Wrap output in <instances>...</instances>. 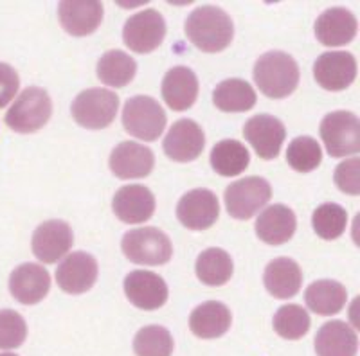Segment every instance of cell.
Here are the masks:
<instances>
[{"instance_id":"19","label":"cell","mask_w":360,"mask_h":356,"mask_svg":"<svg viewBox=\"0 0 360 356\" xmlns=\"http://www.w3.org/2000/svg\"><path fill=\"white\" fill-rule=\"evenodd\" d=\"M103 9L98 0H65L58 6V18L67 33L72 37H89L101 25Z\"/></svg>"},{"instance_id":"27","label":"cell","mask_w":360,"mask_h":356,"mask_svg":"<svg viewBox=\"0 0 360 356\" xmlns=\"http://www.w3.org/2000/svg\"><path fill=\"white\" fill-rule=\"evenodd\" d=\"M304 301H307L308 310L314 311L315 315H337L348 303V291L337 281L321 279L307 288Z\"/></svg>"},{"instance_id":"7","label":"cell","mask_w":360,"mask_h":356,"mask_svg":"<svg viewBox=\"0 0 360 356\" xmlns=\"http://www.w3.org/2000/svg\"><path fill=\"white\" fill-rule=\"evenodd\" d=\"M326 152L330 157H348L360 152V123L353 112L337 110L321 121L319 128Z\"/></svg>"},{"instance_id":"23","label":"cell","mask_w":360,"mask_h":356,"mask_svg":"<svg viewBox=\"0 0 360 356\" xmlns=\"http://www.w3.org/2000/svg\"><path fill=\"white\" fill-rule=\"evenodd\" d=\"M297 220L288 205H269L256 220V234L263 243L272 246L290 242L295 234Z\"/></svg>"},{"instance_id":"16","label":"cell","mask_w":360,"mask_h":356,"mask_svg":"<svg viewBox=\"0 0 360 356\" xmlns=\"http://www.w3.org/2000/svg\"><path fill=\"white\" fill-rule=\"evenodd\" d=\"M98 281V261L86 252H72L56 270V283L65 294L79 295L89 291Z\"/></svg>"},{"instance_id":"10","label":"cell","mask_w":360,"mask_h":356,"mask_svg":"<svg viewBox=\"0 0 360 356\" xmlns=\"http://www.w3.org/2000/svg\"><path fill=\"white\" fill-rule=\"evenodd\" d=\"M243 137L259 159L272 160L281 152L283 143L287 139V130L274 115L259 114L247 121L243 126Z\"/></svg>"},{"instance_id":"30","label":"cell","mask_w":360,"mask_h":356,"mask_svg":"<svg viewBox=\"0 0 360 356\" xmlns=\"http://www.w3.org/2000/svg\"><path fill=\"white\" fill-rule=\"evenodd\" d=\"M211 168L220 176H238L249 168V150L240 140L225 139L211 150Z\"/></svg>"},{"instance_id":"22","label":"cell","mask_w":360,"mask_h":356,"mask_svg":"<svg viewBox=\"0 0 360 356\" xmlns=\"http://www.w3.org/2000/svg\"><path fill=\"white\" fill-rule=\"evenodd\" d=\"M160 92L173 112L189 110L198 98V79L188 67H173L164 76Z\"/></svg>"},{"instance_id":"11","label":"cell","mask_w":360,"mask_h":356,"mask_svg":"<svg viewBox=\"0 0 360 356\" xmlns=\"http://www.w3.org/2000/svg\"><path fill=\"white\" fill-rule=\"evenodd\" d=\"M218 216L220 204L217 195L209 189H193L186 192L176 205V218L189 230L211 229Z\"/></svg>"},{"instance_id":"17","label":"cell","mask_w":360,"mask_h":356,"mask_svg":"<svg viewBox=\"0 0 360 356\" xmlns=\"http://www.w3.org/2000/svg\"><path fill=\"white\" fill-rule=\"evenodd\" d=\"M108 164L117 178L131 180V178H144L150 175L155 166V157L152 150L144 144L124 140L112 150Z\"/></svg>"},{"instance_id":"9","label":"cell","mask_w":360,"mask_h":356,"mask_svg":"<svg viewBox=\"0 0 360 356\" xmlns=\"http://www.w3.org/2000/svg\"><path fill=\"white\" fill-rule=\"evenodd\" d=\"M166 37V22L155 9H144L127 20L123 27V40L130 51L148 54L159 49Z\"/></svg>"},{"instance_id":"12","label":"cell","mask_w":360,"mask_h":356,"mask_svg":"<svg viewBox=\"0 0 360 356\" xmlns=\"http://www.w3.org/2000/svg\"><path fill=\"white\" fill-rule=\"evenodd\" d=\"M314 78L324 91H346L356 78V60L346 51H330L314 63Z\"/></svg>"},{"instance_id":"21","label":"cell","mask_w":360,"mask_h":356,"mask_svg":"<svg viewBox=\"0 0 360 356\" xmlns=\"http://www.w3.org/2000/svg\"><path fill=\"white\" fill-rule=\"evenodd\" d=\"M356 18L346 8H330L315 22V37L326 47L346 46L356 37Z\"/></svg>"},{"instance_id":"37","label":"cell","mask_w":360,"mask_h":356,"mask_svg":"<svg viewBox=\"0 0 360 356\" xmlns=\"http://www.w3.org/2000/svg\"><path fill=\"white\" fill-rule=\"evenodd\" d=\"M333 180L335 185L346 195L356 197L360 195V159L353 157V159L344 160L337 166L335 173H333Z\"/></svg>"},{"instance_id":"1","label":"cell","mask_w":360,"mask_h":356,"mask_svg":"<svg viewBox=\"0 0 360 356\" xmlns=\"http://www.w3.org/2000/svg\"><path fill=\"white\" fill-rule=\"evenodd\" d=\"M188 40L202 53H221L231 46L234 24L231 17L217 6H200L184 24Z\"/></svg>"},{"instance_id":"38","label":"cell","mask_w":360,"mask_h":356,"mask_svg":"<svg viewBox=\"0 0 360 356\" xmlns=\"http://www.w3.org/2000/svg\"><path fill=\"white\" fill-rule=\"evenodd\" d=\"M18 88H20V78L17 70L8 63L0 62V108L8 107L17 95Z\"/></svg>"},{"instance_id":"5","label":"cell","mask_w":360,"mask_h":356,"mask_svg":"<svg viewBox=\"0 0 360 356\" xmlns=\"http://www.w3.org/2000/svg\"><path fill=\"white\" fill-rule=\"evenodd\" d=\"M166 112L150 95H135L124 103L123 126L135 139L153 143L166 128Z\"/></svg>"},{"instance_id":"39","label":"cell","mask_w":360,"mask_h":356,"mask_svg":"<svg viewBox=\"0 0 360 356\" xmlns=\"http://www.w3.org/2000/svg\"><path fill=\"white\" fill-rule=\"evenodd\" d=\"M0 356H18V355H15V352H0Z\"/></svg>"},{"instance_id":"34","label":"cell","mask_w":360,"mask_h":356,"mask_svg":"<svg viewBox=\"0 0 360 356\" xmlns=\"http://www.w3.org/2000/svg\"><path fill=\"white\" fill-rule=\"evenodd\" d=\"M287 162L294 171L310 173L323 162V150L314 137H295L288 144Z\"/></svg>"},{"instance_id":"31","label":"cell","mask_w":360,"mask_h":356,"mask_svg":"<svg viewBox=\"0 0 360 356\" xmlns=\"http://www.w3.org/2000/svg\"><path fill=\"white\" fill-rule=\"evenodd\" d=\"M197 277L205 286H224L234 274L231 256L221 249H207L197 258Z\"/></svg>"},{"instance_id":"15","label":"cell","mask_w":360,"mask_h":356,"mask_svg":"<svg viewBox=\"0 0 360 356\" xmlns=\"http://www.w3.org/2000/svg\"><path fill=\"white\" fill-rule=\"evenodd\" d=\"M124 295L135 308L153 311L168 301V284L153 272L134 270L124 277Z\"/></svg>"},{"instance_id":"25","label":"cell","mask_w":360,"mask_h":356,"mask_svg":"<svg viewBox=\"0 0 360 356\" xmlns=\"http://www.w3.org/2000/svg\"><path fill=\"white\" fill-rule=\"evenodd\" d=\"M233 315L224 303L207 301L191 311L189 315V329L198 338H218L229 331Z\"/></svg>"},{"instance_id":"29","label":"cell","mask_w":360,"mask_h":356,"mask_svg":"<svg viewBox=\"0 0 360 356\" xmlns=\"http://www.w3.org/2000/svg\"><path fill=\"white\" fill-rule=\"evenodd\" d=\"M137 72V63L124 51H107L98 62V79L114 88L130 85Z\"/></svg>"},{"instance_id":"36","label":"cell","mask_w":360,"mask_h":356,"mask_svg":"<svg viewBox=\"0 0 360 356\" xmlns=\"http://www.w3.org/2000/svg\"><path fill=\"white\" fill-rule=\"evenodd\" d=\"M27 338V324L15 310H0V349H17Z\"/></svg>"},{"instance_id":"2","label":"cell","mask_w":360,"mask_h":356,"mask_svg":"<svg viewBox=\"0 0 360 356\" xmlns=\"http://www.w3.org/2000/svg\"><path fill=\"white\" fill-rule=\"evenodd\" d=\"M299 67L290 54L270 51L254 65V81L270 99L288 98L299 85Z\"/></svg>"},{"instance_id":"32","label":"cell","mask_w":360,"mask_h":356,"mask_svg":"<svg viewBox=\"0 0 360 356\" xmlns=\"http://www.w3.org/2000/svg\"><path fill=\"white\" fill-rule=\"evenodd\" d=\"M311 225L315 234L323 239H337L348 227V213L337 204H323L311 214Z\"/></svg>"},{"instance_id":"35","label":"cell","mask_w":360,"mask_h":356,"mask_svg":"<svg viewBox=\"0 0 360 356\" xmlns=\"http://www.w3.org/2000/svg\"><path fill=\"white\" fill-rule=\"evenodd\" d=\"M173 336L162 326H146L134 338L135 356H172Z\"/></svg>"},{"instance_id":"26","label":"cell","mask_w":360,"mask_h":356,"mask_svg":"<svg viewBox=\"0 0 360 356\" xmlns=\"http://www.w3.org/2000/svg\"><path fill=\"white\" fill-rule=\"evenodd\" d=\"M359 336L349 324L330 320L315 335L317 356H356Z\"/></svg>"},{"instance_id":"33","label":"cell","mask_w":360,"mask_h":356,"mask_svg":"<svg viewBox=\"0 0 360 356\" xmlns=\"http://www.w3.org/2000/svg\"><path fill=\"white\" fill-rule=\"evenodd\" d=\"M310 329V315L299 304L281 306L274 315V331L285 340L303 338Z\"/></svg>"},{"instance_id":"24","label":"cell","mask_w":360,"mask_h":356,"mask_svg":"<svg viewBox=\"0 0 360 356\" xmlns=\"http://www.w3.org/2000/svg\"><path fill=\"white\" fill-rule=\"evenodd\" d=\"M263 283L276 299H290L303 286V272L294 259L276 258L266 265Z\"/></svg>"},{"instance_id":"18","label":"cell","mask_w":360,"mask_h":356,"mask_svg":"<svg viewBox=\"0 0 360 356\" xmlns=\"http://www.w3.org/2000/svg\"><path fill=\"white\" fill-rule=\"evenodd\" d=\"M49 272L37 263H24L9 275V291L15 299L25 306H33L44 301L49 294Z\"/></svg>"},{"instance_id":"4","label":"cell","mask_w":360,"mask_h":356,"mask_svg":"<svg viewBox=\"0 0 360 356\" xmlns=\"http://www.w3.org/2000/svg\"><path fill=\"white\" fill-rule=\"evenodd\" d=\"M123 254L130 263L144 266H160L172 259L173 245L169 237L157 227H141L128 230L121 242Z\"/></svg>"},{"instance_id":"13","label":"cell","mask_w":360,"mask_h":356,"mask_svg":"<svg viewBox=\"0 0 360 356\" xmlns=\"http://www.w3.org/2000/svg\"><path fill=\"white\" fill-rule=\"evenodd\" d=\"M74 245V234L69 223L62 220L44 221L34 230L31 239V249L38 261L53 265L69 254Z\"/></svg>"},{"instance_id":"8","label":"cell","mask_w":360,"mask_h":356,"mask_svg":"<svg viewBox=\"0 0 360 356\" xmlns=\"http://www.w3.org/2000/svg\"><path fill=\"white\" fill-rule=\"evenodd\" d=\"M272 198V187L262 176H247L225 189V209L234 220H250Z\"/></svg>"},{"instance_id":"20","label":"cell","mask_w":360,"mask_h":356,"mask_svg":"<svg viewBox=\"0 0 360 356\" xmlns=\"http://www.w3.org/2000/svg\"><path fill=\"white\" fill-rule=\"evenodd\" d=\"M112 209L123 223H144L155 213V197L144 185H124L115 192Z\"/></svg>"},{"instance_id":"3","label":"cell","mask_w":360,"mask_h":356,"mask_svg":"<svg viewBox=\"0 0 360 356\" xmlns=\"http://www.w3.org/2000/svg\"><path fill=\"white\" fill-rule=\"evenodd\" d=\"M53 115V101L47 91L40 86H27L15 99L8 114L6 124L17 133H34L49 123Z\"/></svg>"},{"instance_id":"6","label":"cell","mask_w":360,"mask_h":356,"mask_svg":"<svg viewBox=\"0 0 360 356\" xmlns=\"http://www.w3.org/2000/svg\"><path fill=\"white\" fill-rule=\"evenodd\" d=\"M119 110V95L105 88H89L76 95L72 103V117L86 130H103L114 123Z\"/></svg>"},{"instance_id":"14","label":"cell","mask_w":360,"mask_h":356,"mask_svg":"<svg viewBox=\"0 0 360 356\" xmlns=\"http://www.w3.org/2000/svg\"><path fill=\"white\" fill-rule=\"evenodd\" d=\"M205 146L204 130L191 119H180L164 137V153L173 162H193L202 155Z\"/></svg>"},{"instance_id":"28","label":"cell","mask_w":360,"mask_h":356,"mask_svg":"<svg viewBox=\"0 0 360 356\" xmlns=\"http://www.w3.org/2000/svg\"><path fill=\"white\" fill-rule=\"evenodd\" d=\"M213 103L218 110L227 114L247 112L256 105V92L243 79L231 78L218 83L213 91Z\"/></svg>"}]
</instances>
